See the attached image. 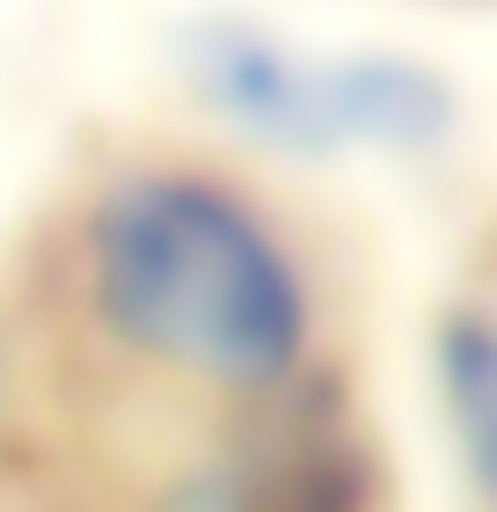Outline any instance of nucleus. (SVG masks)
<instances>
[{
    "instance_id": "nucleus-1",
    "label": "nucleus",
    "mask_w": 497,
    "mask_h": 512,
    "mask_svg": "<svg viewBox=\"0 0 497 512\" xmlns=\"http://www.w3.org/2000/svg\"><path fill=\"white\" fill-rule=\"evenodd\" d=\"M96 308L132 352L227 395L278 388L307 344L286 249L198 176H139L96 213Z\"/></svg>"
},
{
    "instance_id": "nucleus-2",
    "label": "nucleus",
    "mask_w": 497,
    "mask_h": 512,
    "mask_svg": "<svg viewBox=\"0 0 497 512\" xmlns=\"http://www.w3.org/2000/svg\"><path fill=\"white\" fill-rule=\"evenodd\" d=\"M191 74L212 103L227 110L234 125H249L271 147L293 154H329V147H432V139L454 125V103L432 74L402 59H293L278 52L271 37L234 30V22H212L183 44Z\"/></svg>"
},
{
    "instance_id": "nucleus-3",
    "label": "nucleus",
    "mask_w": 497,
    "mask_h": 512,
    "mask_svg": "<svg viewBox=\"0 0 497 512\" xmlns=\"http://www.w3.org/2000/svg\"><path fill=\"white\" fill-rule=\"evenodd\" d=\"M439 381H446V410H454L468 469H476L483 491H497V322H476V315L446 322Z\"/></svg>"
}]
</instances>
